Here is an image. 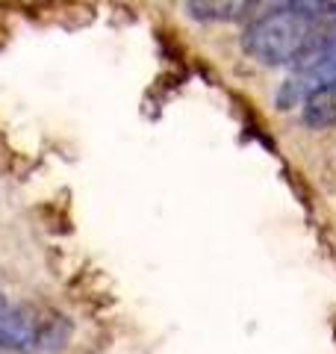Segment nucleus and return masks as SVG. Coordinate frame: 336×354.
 I'll return each instance as SVG.
<instances>
[{
	"label": "nucleus",
	"instance_id": "obj_1",
	"mask_svg": "<svg viewBox=\"0 0 336 354\" xmlns=\"http://www.w3.org/2000/svg\"><path fill=\"white\" fill-rule=\"evenodd\" d=\"M316 18H307L286 0H263V6L251 15L242 32V50L260 65H298L307 57Z\"/></svg>",
	"mask_w": 336,
	"mask_h": 354
},
{
	"label": "nucleus",
	"instance_id": "obj_2",
	"mask_svg": "<svg viewBox=\"0 0 336 354\" xmlns=\"http://www.w3.org/2000/svg\"><path fill=\"white\" fill-rule=\"evenodd\" d=\"M330 83H336V50L319 53V57H310L301 65H295V74L280 86L277 104H280V109L301 106L307 95H312L321 86H330Z\"/></svg>",
	"mask_w": 336,
	"mask_h": 354
},
{
	"label": "nucleus",
	"instance_id": "obj_3",
	"mask_svg": "<svg viewBox=\"0 0 336 354\" xmlns=\"http://www.w3.org/2000/svg\"><path fill=\"white\" fill-rule=\"evenodd\" d=\"M263 0H186V9L195 21H239L254 15Z\"/></svg>",
	"mask_w": 336,
	"mask_h": 354
},
{
	"label": "nucleus",
	"instance_id": "obj_4",
	"mask_svg": "<svg viewBox=\"0 0 336 354\" xmlns=\"http://www.w3.org/2000/svg\"><path fill=\"white\" fill-rule=\"evenodd\" d=\"M301 118L312 130H324L336 124V83L316 88L312 95L304 97L301 104Z\"/></svg>",
	"mask_w": 336,
	"mask_h": 354
},
{
	"label": "nucleus",
	"instance_id": "obj_5",
	"mask_svg": "<svg viewBox=\"0 0 336 354\" xmlns=\"http://www.w3.org/2000/svg\"><path fill=\"white\" fill-rule=\"evenodd\" d=\"M286 3L292 9H298V12H304L307 18H316V21L336 15V0H286Z\"/></svg>",
	"mask_w": 336,
	"mask_h": 354
},
{
	"label": "nucleus",
	"instance_id": "obj_6",
	"mask_svg": "<svg viewBox=\"0 0 336 354\" xmlns=\"http://www.w3.org/2000/svg\"><path fill=\"white\" fill-rule=\"evenodd\" d=\"M0 307H3V295H0Z\"/></svg>",
	"mask_w": 336,
	"mask_h": 354
}]
</instances>
